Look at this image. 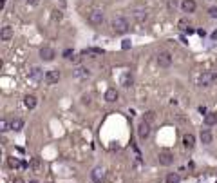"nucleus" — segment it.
<instances>
[{"label":"nucleus","instance_id":"c9c22d12","mask_svg":"<svg viewBox=\"0 0 217 183\" xmlns=\"http://www.w3.org/2000/svg\"><path fill=\"white\" fill-rule=\"evenodd\" d=\"M13 183H24V180H22V178H15V181Z\"/></svg>","mask_w":217,"mask_h":183},{"label":"nucleus","instance_id":"aec40b11","mask_svg":"<svg viewBox=\"0 0 217 183\" xmlns=\"http://www.w3.org/2000/svg\"><path fill=\"white\" fill-rule=\"evenodd\" d=\"M217 123V112H208L204 116V125H215Z\"/></svg>","mask_w":217,"mask_h":183},{"label":"nucleus","instance_id":"2f4dec72","mask_svg":"<svg viewBox=\"0 0 217 183\" xmlns=\"http://www.w3.org/2000/svg\"><path fill=\"white\" fill-rule=\"evenodd\" d=\"M176 7H178V2L176 0H170L168 2V9H176Z\"/></svg>","mask_w":217,"mask_h":183},{"label":"nucleus","instance_id":"f704fd0d","mask_svg":"<svg viewBox=\"0 0 217 183\" xmlns=\"http://www.w3.org/2000/svg\"><path fill=\"white\" fill-rule=\"evenodd\" d=\"M25 2H27V4H31V6H36L40 0H25Z\"/></svg>","mask_w":217,"mask_h":183},{"label":"nucleus","instance_id":"a878e982","mask_svg":"<svg viewBox=\"0 0 217 183\" xmlns=\"http://www.w3.org/2000/svg\"><path fill=\"white\" fill-rule=\"evenodd\" d=\"M152 120H154V111H148V112H147V114H145V118H143V122H152Z\"/></svg>","mask_w":217,"mask_h":183},{"label":"nucleus","instance_id":"7c9ffc66","mask_svg":"<svg viewBox=\"0 0 217 183\" xmlns=\"http://www.w3.org/2000/svg\"><path fill=\"white\" fill-rule=\"evenodd\" d=\"M63 58H73V49H65L63 51Z\"/></svg>","mask_w":217,"mask_h":183},{"label":"nucleus","instance_id":"473e14b6","mask_svg":"<svg viewBox=\"0 0 217 183\" xmlns=\"http://www.w3.org/2000/svg\"><path fill=\"white\" fill-rule=\"evenodd\" d=\"M130 45H132V44H130V40H123V44H121V47H123V49H129Z\"/></svg>","mask_w":217,"mask_h":183},{"label":"nucleus","instance_id":"4be33fe9","mask_svg":"<svg viewBox=\"0 0 217 183\" xmlns=\"http://www.w3.org/2000/svg\"><path fill=\"white\" fill-rule=\"evenodd\" d=\"M178 27L181 29V31H188V29H190V22H188V18H181V20L178 22Z\"/></svg>","mask_w":217,"mask_h":183},{"label":"nucleus","instance_id":"f8f14e48","mask_svg":"<svg viewBox=\"0 0 217 183\" xmlns=\"http://www.w3.org/2000/svg\"><path fill=\"white\" fill-rule=\"evenodd\" d=\"M74 76H76V78H89V76H91V71H89L87 67H83V65H78V67L74 69Z\"/></svg>","mask_w":217,"mask_h":183},{"label":"nucleus","instance_id":"dca6fc26","mask_svg":"<svg viewBox=\"0 0 217 183\" xmlns=\"http://www.w3.org/2000/svg\"><path fill=\"white\" fill-rule=\"evenodd\" d=\"M132 17H134L138 22H143V20H147L148 13H147L145 9H134V11H132Z\"/></svg>","mask_w":217,"mask_h":183},{"label":"nucleus","instance_id":"5701e85b","mask_svg":"<svg viewBox=\"0 0 217 183\" xmlns=\"http://www.w3.org/2000/svg\"><path fill=\"white\" fill-rule=\"evenodd\" d=\"M83 55H98V56H101V55H103V49L91 47V49H85V51H83Z\"/></svg>","mask_w":217,"mask_h":183},{"label":"nucleus","instance_id":"9d476101","mask_svg":"<svg viewBox=\"0 0 217 183\" xmlns=\"http://www.w3.org/2000/svg\"><path fill=\"white\" fill-rule=\"evenodd\" d=\"M196 7H197V6H196L194 0H183V2H181V9H183L185 13H194Z\"/></svg>","mask_w":217,"mask_h":183},{"label":"nucleus","instance_id":"39448f33","mask_svg":"<svg viewBox=\"0 0 217 183\" xmlns=\"http://www.w3.org/2000/svg\"><path fill=\"white\" fill-rule=\"evenodd\" d=\"M60 80V71L58 69H53V71H47L45 73V83H49V85H54V83H58Z\"/></svg>","mask_w":217,"mask_h":183},{"label":"nucleus","instance_id":"6e6552de","mask_svg":"<svg viewBox=\"0 0 217 183\" xmlns=\"http://www.w3.org/2000/svg\"><path fill=\"white\" fill-rule=\"evenodd\" d=\"M29 76H31V80H33V82H42V80H45V74H43V71L40 69L38 65H35V67L29 71Z\"/></svg>","mask_w":217,"mask_h":183},{"label":"nucleus","instance_id":"4468645a","mask_svg":"<svg viewBox=\"0 0 217 183\" xmlns=\"http://www.w3.org/2000/svg\"><path fill=\"white\" fill-rule=\"evenodd\" d=\"M91 176H92V180H94L96 183H99L103 178H105V172H103V169H101V167H94Z\"/></svg>","mask_w":217,"mask_h":183},{"label":"nucleus","instance_id":"f3484780","mask_svg":"<svg viewBox=\"0 0 217 183\" xmlns=\"http://www.w3.org/2000/svg\"><path fill=\"white\" fill-rule=\"evenodd\" d=\"M214 140V136H212V132L208 131V129H204V131H201V142L204 143V145H210Z\"/></svg>","mask_w":217,"mask_h":183},{"label":"nucleus","instance_id":"393cba45","mask_svg":"<svg viewBox=\"0 0 217 183\" xmlns=\"http://www.w3.org/2000/svg\"><path fill=\"white\" fill-rule=\"evenodd\" d=\"M166 183H179V174H176V172H170V174L166 176Z\"/></svg>","mask_w":217,"mask_h":183},{"label":"nucleus","instance_id":"4c0bfd02","mask_svg":"<svg viewBox=\"0 0 217 183\" xmlns=\"http://www.w3.org/2000/svg\"><path fill=\"white\" fill-rule=\"evenodd\" d=\"M4 4H6V0H0V6H2V7H4Z\"/></svg>","mask_w":217,"mask_h":183},{"label":"nucleus","instance_id":"72a5a7b5","mask_svg":"<svg viewBox=\"0 0 217 183\" xmlns=\"http://www.w3.org/2000/svg\"><path fill=\"white\" fill-rule=\"evenodd\" d=\"M199 112H201V114H204V116L208 114V111H206V107H204V105H199Z\"/></svg>","mask_w":217,"mask_h":183},{"label":"nucleus","instance_id":"1a4fd4ad","mask_svg":"<svg viewBox=\"0 0 217 183\" xmlns=\"http://www.w3.org/2000/svg\"><path fill=\"white\" fill-rule=\"evenodd\" d=\"M214 80H215V76H214L212 73H203L201 78H199V85H201V87H208Z\"/></svg>","mask_w":217,"mask_h":183},{"label":"nucleus","instance_id":"9b49d317","mask_svg":"<svg viewBox=\"0 0 217 183\" xmlns=\"http://www.w3.org/2000/svg\"><path fill=\"white\" fill-rule=\"evenodd\" d=\"M0 38L4 42L11 40V38H13V27H11V25H4L2 31H0Z\"/></svg>","mask_w":217,"mask_h":183},{"label":"nucleus","instance_id":"7ed1b4c3","mask_svg":"<svg viewBox=\"0 0 217 183\" xmlns=\"http://www.w3.org/2000/svg\"><path fill=\"white\" fill-rule=\"evenodd\" d=\"M170 63H172V55H170V53L163 51V53L158 55V65L159 67H170Z\"/></svg>","mask_w":217,"mask_h":183},{"label":"nucleus","instance_id":"423d86ee","mask_svg":"<svg viewBox=\"0 0 217 183\" xmlns=\"http://www.w3.org/2000/svg\"><path fill=\"white\" fill-rule=\"evenodd\" d=\"M148 134H150V123H148V122H141L138 125V136L141 138V140H147Z\"/></svg>","mask_w":217,"mask_h":183},{"label":"nucleus","instance_id":"20e7f679","mask_svg":"<svg viewBox=\"0 0 217 183\" xmlns=\"http://www.w3.org/2000/svg\"><path fill=\"white\" fill-rule=\"evenodd\" d=\"M158 160L161 165H165V167H168V165H172V162H174V156H172V152L170 151H161L158 156Z\"/></svg>","mask_w":217,"mask_h":183},{"label":"nucleus","instance_id":"b1692460","mask_svg":"<svg viewBox=\"0 0 217 183\" xmlns=\"http://www.w3.org/2000/svg\"><path fill=\"white\" fill-rule=\"evenodd\" d=\"M31 169H33L35 172H40V170H42V163H40L38 158H33V160H31Z\"/></svg>","mask_w":217,"mask_h":183},{"label":"nucleus","instance_id":"bb28decb","mask_svg":"<svg viewBox=\"0 0 217 183\" xmlns=\"http://www.w3.org/2000/svg\"><path fill=\"white\" fill-rule=\"evenodd\" d=\"M62 17H63V15H62L60 9H54V11H53V18H54V20H62Z\"/></svg>","mask_w":217,"mask_h":183},{"label":"nucleus","instance_id":"ea45409f","mask_svg":"<svg viewBox=\"0 0 217 183\" xmlns=\"http://www.w3.org/2000/svg\"><path fill=\"white\" fill-rule=\"evenodd\" d=\"M215 183H217V181H215Z\"/></svg>","mask_w":217,"mask_h":183},{"label":"nucleus","instance_id":"0eeeda50","mask_svg":"<svg viewBox=\"0 0 217 183\" xmlns=\"http://www.w3.org/2000/svg\"><path fill=\"white\" fill-rule=\"evenodd\" d=\"M54 56H56V53H54L53 47H42V49H40V58H42V60L51 62Z\"/></svg>","mask_w":217,"mask_h":183},{"label":"nucleus","instance_id":"a211bd4d","mask_svg":"<svg viewBox=\"0 0 217 183\" xmlns=\"http://www.w3.org/2000/svg\"><path fill=\"white\" fill-rule=\"evenodd\" d=\"M24 105H25L29 111H31V109H35V107H36V98H35L33 94H27V96L24 98Z\"/></svg>","mask_w":217,"mask_h":183},{"label":"nucleus","instance_id":"6ab92c4d","mask_svg":"<svg viewBox=\"0 0 217 183\" xmlns=\"http://www.w3.org/2000/svg\"><path fill=\"white\" fill-rule=\"evenodd\" d=\"M132 83H134V76H132L130 73H125V74L121 76V85H123V87H130Z\"/></svg>","mask_w":217,"mask_h":183},{"label":"nucleus","instance_id":"f257e3e1","mask_svg":"<svg viewBox=\"0 0 217 183\" xmlns=\"http://www.w3.org/2000/svg\"><path fill=\"white\" fill-rule=\"evenodd\" d=\"M112 31L116 35H125L129 31V20L123 17H114L112 18Z\"/></svg>","mask_w":217,"mask_h":183},{"label":"nucleus","instance_id":"f03ea898","mask_svg":"<svg viewBox=\"0 0 217 183\" xmlns=\"http://www.w3.org/2000/svg\"><path fill=\"white\" fill-rule=\"evenodd\" d=\"M87 20H89V24H92V25H101V24H103V13H101L99 9H92V11L89 13Z\"/></svg>","mask_w":217,"mask_h":183},{"label":"nucleus","instance_id":"ddd939ff","mask_svg":"<svg viewBox=\"0 0 217 183\" xmlns=\"http://www.w3.org/2000/svg\"><path fill=\"white\" fill-rule=\"evenodd\" d=\"M183 145H185L186 149H194V145H196V136H194L192 132L185 134V136H183Z\"/></svg>","mask_w":217,"mask_h":183},{"label":"nucleus","instance_id":"2eb2a0df","mask_svg":"<svg viewBox=\"0 0 217 183\" xmlns=\"http://www.w3.org/2000/svg\"><path fill=\"white\" fill-rule=\"evenodd\" d=\"M116 100H118V91H116V89H107V93H105V102L114 103Z\"/></svg>","mask_w":217,"mask_h":183},{"label":"nucleus","instance_id":"cd10ccee","mask_svg":"<svg viewBox=\"0 0 217 183\" xmlns=\"http://www.w3.org/2000/svg\"><path fill=\"white\" fill-rule=\"evenodd\" d=\"M208 13H210V17H212V18H217V7H215V6H214V7H210V9H208Z\"/></svg>","mask_w":217,"mask_h":183},{"label":"nucleus","instance_id":"e433bc0d","mask_svg":"<svg viewBox=\"0 0 217 183\" xmlns=\"http://www.w3.org/2000/svg\"><path fill=\"white\" fill-rule=\"evenodd\" d=\"M212 38H214V40H217V29L214 31V33H212Z\"/></svg>","mask_w":217,"mask_h":183},{"label":"nucleus","instance_id":"412c9836","mask_svg":"<svg viewBox=\"0 0 217 183\" xmlns=\"http://www.w3.org/2000/svg\"><path fill=\"white\" fill-rule=\"evenodd\" d=\"M11 129L15 131V132H18L24 129V120H20V118H15L13 122H11Z\"/></svg>","mask_w":217,"mask_h":183},{"label":"nucleus","instance_id":"58836bf2","mask_svg":"<svg viewBox=\"0 0 217 183\" xmlns=\"http://www.w3.org/2000/svg\"><path fill=\"white\" fill-rule=\"evenodd\" d=\"M29 183H38V181H36V180H31V181H29Z\"/></svg>","mask_w":217,"mask_h":183},{"label":"nucleus","instance_id":"c85d7f7f","mask_svg":"<svg viewBox=\"0 0 217 183\" xmlns=\"http://www.w3.org/2000/svg\"><path fill=\"white\" fill-rule=\"evenodd\" d=\"M9 165H11V167H18V165H22V162L15 160V158H9Z\"/></svg>","mask_w":217,"mask_h":183},{"label":"nucleus","instance_id":"c756f323","mask_svg":"<svg viewBox=\"0 0 217 183\" xmlns=\"http://www.w3.org/2000/svg\"><path fill=\"white\" fill-rule=\"evenodd\" d=\"M7 127H9V125H7V122H6V120H2V122H0V131H2V132H6V131H7Z\"/></svg>","mask_w":217,"mask_h":183}]
</instances>
